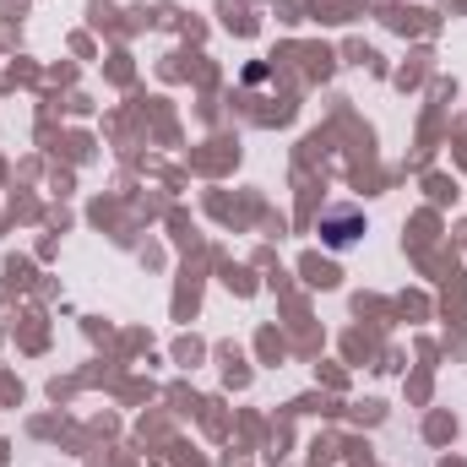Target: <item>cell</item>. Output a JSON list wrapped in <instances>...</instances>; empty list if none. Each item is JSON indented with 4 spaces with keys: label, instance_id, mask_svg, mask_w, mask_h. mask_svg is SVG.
<instances>
[{
    "label": "cell",
    "instance_id": "obj_1",
    "mask_svg": "<svg viewBox=\"0 0 467 467\" xmlns=\"http://www.w3.org/2000/svg\"><path fill=\"white\" fill-rule=\"evenodd\" d=\"M364 229H369V218H364V207H353V202H337V207L321 213V244H327V250H353Z\"/></svg>",
    "mask_w": 467,
    "mask_h": 467
}]
</instances>
